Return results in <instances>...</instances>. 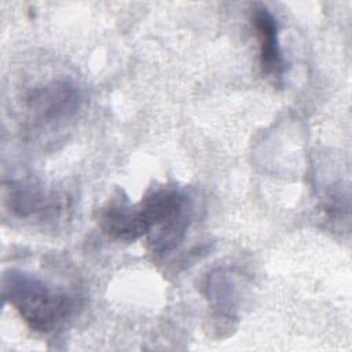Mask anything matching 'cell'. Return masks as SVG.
Segmentation results:
<instances>
[{"mask_svg":"<svg viewBox=\"0 0 352 352\" xmlns=\"http://www.w3.org/2000/svg\"><path fill=\"white\" fill-rule=\"evenodd\" d=\"M1 285L4 300L33 330L51 331L72 311L67 294L32 274L11 270L4 274Z\"/></svg>","mask_w":352,"mask_h":352,"instance_id":"cell-1","label":"cell"},{"mask_svg":"<svg viewBox=\"0 0 352 352\" xmlns=\"http://www.w3.org/2000/svg\"><path fill=\"white\" fill-rule=\"evenodd\" d=\"M208 297L213 305V309L220 319L232 320L235 319V309H236V290L235 282L230 272L224 270H217L212 272L208 278Z\"/></svg>","mask_w":352,"mask_h":352,"instance_id":"cell-5","label":"cell"},{"mask_svg":"<svg viewBox=\"0 0 352 352\" xmlns=\"http://www.w3.org/2000/svg\"><path fill=\"white\" fill-rule=\"evenodd\" d=\"M99 223L110 236L126 242L135 241L151 230L140 205L131 206L122 201L111 202L102 209Z\"/></svg>","mask_w":352,"mask_h":352,"instance_id":"cell-2","label":"cell"},{"mask_svg":"<svg viewBox=\"0 0 352 352\" xmlns=\"http://www.w3.org/2000/svg\"><path fill=\"white\" fill-rule=\"evenodd\" d=\"M253 25L257 32L260 65L267 76L280 78L285 65L278 40V22L265 6L253 10Z\"/></svg>","mask_w":352,"mask_h":352,"instance_id":"cell-3","label":"cell"},{"mask_svg":"<svg viewBox=\"0 0 352 352\" xmlns=\"http://www.w3.org/2000/svg\"><path fill=\"white\" fill-rule=\"evenodd\" d=\"M10 208L21 216H28L43 210L48 205L45 194L32 184H18L10 190Z\"/></svg>","mask_w":352,"mask_h":352,"instance_id":"cell-6","label":"cell"},{"mask_svg":"<svg viewBox=\"0 0 352 352\" xmlns=\"http://www.w3.org/2000/svg\"><path fill=\"white\" fill-rule=\"evenodd\" d=\"M78 103V92L70 84L52 82L33 92L30 107L45 120H56L74 111Z\"/></svg>","mask_w":352,"mask_h":352,"instance_id":"cell-4","label":"cell"}]
</instances>
